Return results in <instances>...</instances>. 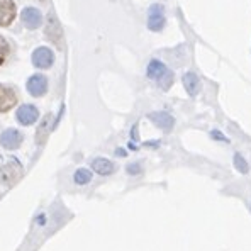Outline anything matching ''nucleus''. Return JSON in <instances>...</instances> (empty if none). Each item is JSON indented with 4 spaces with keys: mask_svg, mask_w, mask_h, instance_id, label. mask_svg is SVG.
<instances>
[{
    "mask_svg": "<svg viewBox=\"0 0 251 251\" xmlns=\"http://www.w3.org/2000/svg\"><path fill=\"white\" fill-rule=\"evenodd\" d=\"M39 112L34 105H22L19 110H17V121L22 126H31L38 121Z\"/></svg>",
    "mask_w": 251,
    "mask_h": 251,
    "instance_id": "12",
    "label": "nucleus"
},
{
    "mask_svg": "<svg viewBox=\"0 0 251 251\" xmlns=\"http://www.w3.org/2000/svg\"><path fill=\"white\" fill-rule=\"evenodd\" d=\"M212 136H214V138H217V139H223V141H227V139L224 138V136L221 134V132H217V131H214V132H212Z\"/></svg>",
    "mask_w": 251,
    "mask_h": 251,
    "instance_id": "20",
    "label": "nucleus"
},
{
    "mask_svg": "<svg viewBox=\"0 0 251 251\" xmlns=\"http://www.w3.org/2000/svg\"><path fill=\"white\" fill-rule=\"evenodd\" d=\"M146 75L150 76L151 80H154L163 90H168L173 83V73L170 72L165 63H161L158 60L150 61V65H148V68H146Z\"/></svg>",
    "mask_w": 251,
    "mask_h": 251,
    "instance_id": "1",
    "label": "nucleus"
},
{
    "mask_svg": "<svg viewBox=\"0 0 251 251\" xmlns=\"http://www.w3.org/2000/svg\"><path fill=\"white\" fill-rule=\"evenodd\" d=\"M46 38L53 44H56V48H63V31H61V25L54 14H50V17H48Z\"/></svg>",
    "mask_w": 251,
    "mask_h": 251,
    "instance_id": "4",
    "label": "nucleus"
},
{
    "mask_svg": "<svg viewBox=\"0 0 251 251\" xmlns=\"http://www.w3.org/2000/svg\"><path fill=\"white\" fill-rule=\"evenodd\" d=\"M22 143V134L17 129H5L0 134V145L5 150H17Z\"/></svg>",
    "mask_w": 251,
    "mask_h": 251,
    "instance_id": "9",
    "label": "nucleus"
},
{
    "mask_svg": "<svg viewBox=\"0 0 251 251\" xmlns=\"http://www.w3.org/2000/svg\"><path fill=\"white\" fill-rule=\"evenodd\" d=\"M234 167L238 168L241 173H248V170H250L248 163H246V160L241 156V154H238V153L234 154Z\"/></svg>",
    "mask_w": 251,
    "mask_h": 251,
    "instance_id": "17",
    "label": "nucleus"
},
{
    "mask_svg": "<svg viewBox=\"0 0 251 251\" xmlns=\"http://www.w3.org/2000/svg\"><path fill=\"white\" fill-rule=\"evenodd\" d=\"M16 19V3L14 0H0V27H7Z\"/></svg>",
    "mask_w": 251,
    "mask_h": 251,
    "instance_id": "8",
    "label": "nucleus"
},
{
    "mask_svg": "<svg viewBox=\"0 0 251 251\" xmlns=\"http://www.w3.org/2000/svg\"><path fill=\"white\" fill-rule=\"evenodd\" d=\"M50 121H51V116H46L44 117V123L43 126L39 127V131H38V143H41L44 138H46V134H48V126H50Z\"/></svg>",
    "mask_w": 251,
    "mask_h": 251,
    "instance_id": "18",
    "label": "nucleus"
},
{
    "mask_svg": "<svg viewBox=\"0 0 251 251\" xmlns=\"http://www.w3.org/2000/svg\"><path fill=\"white\" fill-rule=\"evenodd\" d=\"M182 82H183V87H185V90H187V94L188 95H197L199 94V88H201V80H199V76L195 75V73H192V72H188L183 75V78H182Z\"/></svg>",
    "mask_w": 251,
    "mask_h": 251,
    "instance_id": "13",
    "label": "nucleus"
},
{
    "mask_svg": "<svg viewBox=\"0 0 251 251\" xmlns=\"http://www.w3.org/2000/svg\"><path fill=\"white\" fill-rule=\"evenodd\" d=\"M22 22H24V25L27 29H38L43 22V16L38 9L27 7V9H24V12H22Z\"/></svg>",
    "mask_w": 251,
    "mask_h": 251,
    "instance_id": "11",
    "label": "nucleus"
},
{
    "mask_svg": "<svg viewBox=\"0 0 251 251\" xmlns=\"http://www.w3.org/2000/svg\"><path fill=\"white\" fill-rule=\"evenodd\" d=\"M22 175V167L17 161H9L7 165H3L0 168V180H2L5 185H12Z\"/></svg>",
    "mask_w": 251,
    "mask_h": 251,
    "instance_id": "5",
    "label": "nucleus"
},
{
    "mask_svg": "<svg viewBox=\"0 0 251 251\" xmlns=\"http://www.w3.org/2000/svg\"><path fill=\"white\" fill-rule=\"evenodd\" d=\"M148 27L158 32L165 27V9L160 3H153L148 10Z\"/></svg>",
    "mask_w": 251,
    "mask_h": 251,
    "instance_id": "3",
    "label": "nucleus"
},
{
    "mask_svg": "<svg viewBox=\"0 0 251 251\" xmlns=\"http://www.w3.org/2000/svg\"><path fill=\"white\" fill-rule=\"evenodd\" d=\"M17 104V94L9 85H0V112H7Z\"/></svg>",
    "mask_w": 251,
    "mask_h": 251,
    "instance_id": "7",
    "label": "nucleus"
},
{
    "mask_svg": "<svg viewBox=\"0 0 251 251\" xmlns=\"http://www.w3.org/2000/svg\"><path fill=\"white\" fill-rule=\"evenodd\" d=\"M54 63V53L46 46H41V48H36L32 51V65L36 68H41V70H48L51 68Z\"/></svg>",
    "mask_w": 251,
    "mask_h": 251,
    "instance_id": "2",
    "label": "nucleus"
},
{
    "mask_svg": "<svg viewBox=\"0 0 251 251\" xmlns=\"http://www.w3.org/2000/svg\"><path fill=\"white\" fill-rule=\"evenodd\" d=\"M148 117H150V121L156 126V127L163 129V131H172L173 124H175V119H173L168 112H151V114H148Z\"/></svg>",
    "mask_w": 251,
    "mask_h": 251,
    "instance_id": "10",
    "label": "nucleus"
},
{
    "mask_svg": "<svg viewBox=\"0 0 251 251\" xmlns=\"http://www.w3.org/2000/svg\"><path fill=\"white\" fill-rule=\"evenodd\" d=\"M9 54H10V44L7 43V39L3 36H0V65H3L7 61Z\"/></svg>",
    "mask_w": 251,
    "mask_h": 251,
    "instance_id": "16",
    "label": "nucleus"
},
{
    "mask_svg": "<svg viewBox=\"0 0 251 251\" xmlns=\"http://www.w3.org/2000/svg\"><path fill=\"white\" fill-rule=\"evenodd\" d=\"M92 168H94V172L99 173V175H110L116 167H114L112 161H109L107 158H95V160L92 161Z\"/></svg>",
    "mask_w": 251,
    "mask_h": 251,
    "instance_id": "14",
    "label": "nucleus"
},
{
    "mask_svg": "<svg viewBox=\"0 0 251 251\" xmlns=\"http://www.w3.org/2000/svg\"><path fill=\"white\" fill-rule=\"evenodd\" d=\"M127 172L134 175V173H139V172H141V168H139V165H131V167H127Z\"/></svg>",
    "mask_w": 251,
    "mask_h": 251,
    "instance_id": "19",
    "label": "nucleus"
},
{
    "mask_svg": "<svg viewBox=\"0 0 251 251\" xmlns=\"http://www.w3.org/2000/svg\"><path fill=\"white\" fill-rule=\"evenodd\" d=\"M73 180H75V183H78V185H85V183H88L92 180L90 170H85V168L76 170L75 176H73Z\"/></svg>",
    "mask_w": 251,
    "mask_h": 251,
    "instance_id": "15",
    "label": "nucleus"
},
{
    "mask_svg": "<svg viewBox=\"0 0 251 251\" xmlns=\"http://www.w3.org/2000/svg\"><path fill=\"white\" fill-rule=\"evenodd\" d=\"M25 88L32 97H43L48 92V78L43 75H32L25 83Z\"/></svg>",
    "mask_w": 251,
    "mask_h": 251,
    "instance_id": "6",
    "label": "nucleus"
}]
</instances>
